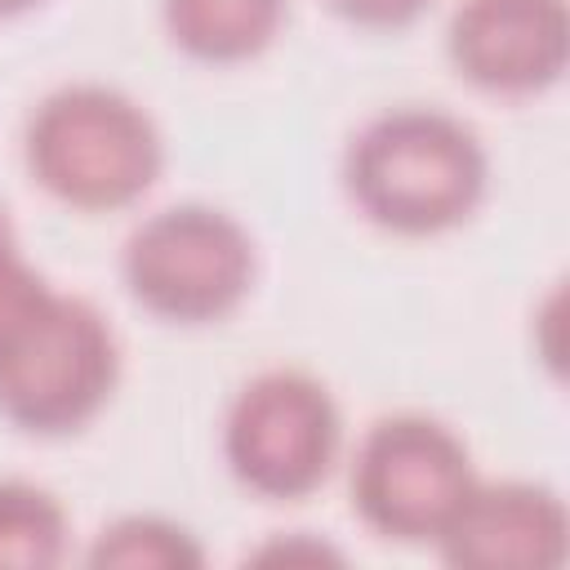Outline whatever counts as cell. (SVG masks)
<instances>
[{"mask_svg": "<svg viewBox=\"0 0 570 570\" xmlns=\"http://www.w3.org/2000/svg\"><path fill=\"white\" fill-rule=\"evenodd\" d=\"M343 187L361 218L392 236H441L468 223L490 191L481 134L445 107H387L343 151Z\"/></svg>", "mask_w": 570, "mask_h": 570, "instance_id": "1", "label": "cell"}, {"mask_svg": "<svg viewBox=\"0 0 570 570\" xmlns=\"http://www.w3.org/2000/svg\"><path fill=\"white\" fill-rule=\"evenodd\" d=\"M22 160L53 200L102 214L129 209L156 187L165 138L134 94L102 80H71L31 107Z\"/></svg>", "mask_w": 570, "mask_h": 570, "instance_id": "2", "label": "cell"}, {"mask_svg": "<svg viewBox=\"0 0 570 570\" xmlns=\"http://www.w3.org/2000/svg\"><path fill=\"white\" fill-rule=\"evenodd\" d=\"M120 383V338L98 303L49 294L0 338V419L31 436L89 428Z\"/></svg>", "mask_w": 570, "mask_h": 570, "instance_id": "3", "label": "cell"}, {"mask_svg": "<svg viewBox=\"0 0 570 570\" xmlns=\"http://www.w3.org/2000/svg\"><path fill=\"white\" fill-rule=\"evenodd\" d=\"M120 281L142 312L174 325H209L249 298L258 245L232 209L174 200L138 218L125 236Z\"/></svg>", "mask_w": 570, "mask_h": 570, "instance_id": "4", "label": "cell"}, {"mask_svg": "<svg viewBox=\"0 0 570 570\" xmlns=\"http://www.w3.org/2000/svg\"><path fill=\"white\" fill-rule=\"evenodd\" d=\"M218 441L236 485L272 503H294L316 494L338 468L343 410L312 370L272 365L236 387Z\"/></svg>", "mask_w": 570, "mask_h": 570, "instance_id": "5", "label": "cell"}, {"mask_svg": "<svg viewBox=\"0 0 570 570\" xmlns=\"http://www.w3.org/2000/svg\"><path fill=\"white\" fill-rule=\"evenodd\" d=\"M476 476L468 441L423 410L379 414L347 459L352 512L396 543H436Z\"/></svg>", "mask_w": 570, "mask_h": 570, "instance_id": "6", "label": "cell"}, {"mask_svg": "<svg viewBox=\"0 0 570 570\" xmlns=\"http://www.w3.org/2000/svg\"><path fill=\"white\" fill-rule=\"evenodd\" d=\"M566 53V0H454L445 22V58L481 94H543L561 80Z\"/></svg>", "mask_w": 570, "mask_h": 570, "instance_id": "7", "label": "cell"}, {"mask_svg": "<svg viewBox=\"0 0 570 570\" xmlns=\"http://www.w3.org/2000/svg\"><path fill=\"white\" fill-rule=\"evenodd\" d=\"M566 499L552 485L476 476L432 548L459 570H557L566 561Z\"/></svg>", "mask_w": 570, "mask_h": 570, "instance_id": "8", "label": "cell"}, {"mask_svg": "<svg viewBox=\"0 0 570 570\" xmlns=\"http://www.w3.org/2000/svg\"><path fill=\"white\" fill-rule=\"evenodd\" d=\"M289 0H160L174 49L196 62L232 67L258 58L285 27Z\"/></svg>", "mask_w": 570, "mask_h": 570, "instance_id": "9", "label": "cell"}, {"mask_svg": "<svg viewBox=\"0 0 570 570\" xmlns=\"http://www.w3.org/2000/svg\"><path fill=\"white\" fill-rule=\"evenodd\" d=\"M71 521L53 490L0 476V570H49L67 557Z\"/></svg>", "mask_w": 570, "mask_h": 570, "instance_id": "10", "label": "cell"}, {"mask_svg": "<svg viewBox=\"0 0 570 570\" xmlns=\"http://www.w3.org/2000/svg\"><path fill=\"white\" fill-rule=\"evenodd\" d=\"M85 561L98 570H196L205 566V548L196 530L174 517L125 512L94 534Z\"/></svg>", "mask_w": 570, "mask_h": 570, "instance_id": "11", "label": "cell"}, {"mask_svg": "<svg viewBox=\"0 0 570 570\" xmlns=\"http://www.w3.org/2000/svg\"><path fill=\"white\" fill-rule=\"evenodd\" d=\"M343 22L370 27V31H401L423 18L432 0H325Z\"/></svg>", "mask_w": 570, "mask_h": 570, "instance_id": "12", "label": "cell"}, {"mask_svg": "<svg viewBox=\"0 0 570 570\" xmlns=\"http://www.w3.org/2000/svg\"><path fill=\"white\" fill-rule=\"evenodd\" d=\"M22 245H18V232H13V218H9V209H4V200H0V263L4 258H13Z\"/></svg>", "mask_w": 570, "mask_h": 570, "instance_id": "13", "label": "cell"}, {"mask_svg": "<svg viewBox=\"0 0 570 570\" xmlns=\"http://www.w3.org/2000/svg\"><path fill=\"white\" fill-rule=\"evenodd\" d=\"M36 0H0V18H13V13H22V9H31Z\"/></svg>", "mask_w": 570, "mask_h": 570, "instance_id": "14", "label": "cell"}]
</instances>
